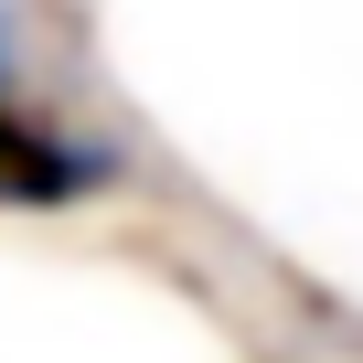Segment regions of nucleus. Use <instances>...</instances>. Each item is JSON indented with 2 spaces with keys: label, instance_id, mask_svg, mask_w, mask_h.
I'll return each instance as SVG.
<instances>
[{
  "label": "nucleus",
  "instance_id": "obj_2",
  "mask_svg": "<svg viewBox=\"0 0 363 363\" xmlns=\"http://www.w3.org/2000/svg\"><path fill=\"white\" fill-rule=\"evenodd\" d=\"M0 86H11V0H0Z\"/></svg>",
  "mask_w": 363,
  "mask_h": 363
},
{
  "label": "nucleus",
  "instance_id": "obj_1",
  "mask_svg": "<svg viewBox=\"0 0 363 363\" xmlns=\"http://www.w3.org/2000/svg\"><path fill=\"white\" fill-rule=\"evenodd\" d=\"M107 171L118 160L96 139H75V128H54V118H33V107L0 96V203L11 214H65V203L107 193Z\"/></svg>",
  "mask_w": 363,
  "mask_h": 363
}]
</instances>
